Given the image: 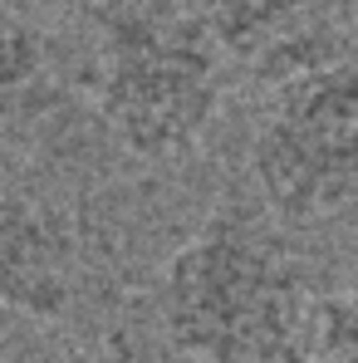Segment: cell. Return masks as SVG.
<instances>
[{"instance_id":"1","label":"cell","mask_w":358,"mask_h":363,"mask_svg":"<svg viewBox=\"0 0 358 363\" xmlns=\"http://www.w3.org/2000/svg\"><path fill=\"white\" fill-rule=\"evenodd\" d=\"M304 309L299 255L240 211L201 221L157 275L162 344L191 363H285Z\"/></svg>"},{"instance_id":"2","label":"cell","mask_w":358,"mask_h":363,"mask_svg":"<svg viewBox=\"0 0 358 363\" xmlns=\"http://www.w3.org/2000/svg\"><path fill=\"white\" fill-rule=\"evenodd\" d=\"M89 99L118 152L177 162L221 113L226 60L196 10L123 0L99 20Z\"/></svg>"},{"instance_id":"3","label":"cell","mask_w":358,"mask_h":363,"mask_svg":"<svg viewBox=\"0 0 358 363\" xmlns=\"http://www.w3.org/2000/svg\"><path fill=\"white\" fill-rule=\"evenodd\" d=\"M260 201L309 226L358 201V60H334L270 89L250 138Z\"/></svg>"},{"instance_id":"4","label":"cell","mask_w":358,"mask_h":363,"mask_svg":"<svg viewBox=\"0 0 358 363\" xmlns=\"http://www.w3.org/2000/svg\"><path fill=\"white\" fill-rule=\"evenodd\" d=\"M221 60L240 64L265 94L319 64L349 60L354 0H196Z\"/></svg>"},{"instance_id":"5","label":"cell","mask_w":358,"mask_h":363,"mask_svg":"<svg viewBox=\"0 0 358 363\" xmlns=\"http://www.w3.org/2000/svg\"><path fill=\"white\" fill-rule=\"evenodd\" d=\"M79 300V231L55 201L0 191V319L60 324Z\"/></svg>"},{"instance_id":"6","label":"cell","mask_w":358,"mask_h":363,"mask_svg":"<svg viewBox=\"0 0 358 363\" xmlns=\"http://www.w3.org/2000/svg\"><path fill=\"white\" fill-rule=\"evenodd\" d=\"M50 108V45L20 10L0 5V172Z\"/></svg>"},{"instance_id":"7","label":"cell","mask_w":358,"mask_h":363,"mask_svg":"<svg viewBox=\"0 0 358 363\" xmlns=\"http://www.w3.org/2000/svg\"><path fill=\"white\" fill-rule=\"evenodd\" d=\"M314 354L324 363H358V280L314 304Z\"/></svg>"},{"instance_id":"8","label":"cell","mask_w":358,"mask_h":363,"mask_svg":"<svg viewBox=\"0 0 358 363\" xmlns=\"http://www.w3.org/2000/svg\"><path fill=\"white\" fill-rule=\"evenodd\" d=\"M99 363H191V359H181L177 349H167L162 339L157 344L152 339H118Z\"/></svg>"},{"instance_id":"9","label":"cell","mask_w":358,"mask_h":363,"mask_svg":"<svg viewBox=\"0 0 358 363\" xmlns=\"http://www.w3.org/2000/svg\"><path fill=\"white\" fill-rule=\"evenodd\" d=\"M285 363H324V359H319V354H290Z\"/></svg>"}]
</instances>
